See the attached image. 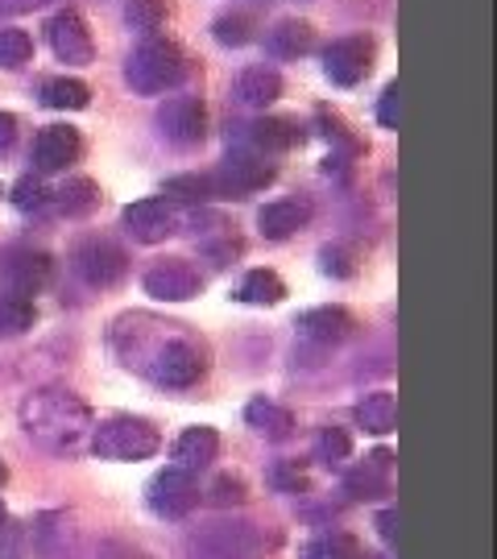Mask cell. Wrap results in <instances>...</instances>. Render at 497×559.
I'll return each mask as SVG.
<instances>
[{
    "label": "cell",
    "mask_w": 497,
    "mask_h": 559,
    "mask_svg": "<svg viewBox=\"0 0 497 559\" xmlns=\"http://www.w3.org/2000/svg\"><path fill=\"white\" fill-rule=\"evenodd\" d=\"M187 55L170 38H150L141 41L138 50L125 62V80L138 96H158V92H170L187 80Z\"/></svg>",
    "instance_id": "1"
},
{
    "label": "cell",
    "mask_w": 497,
    "mask_h": 559,
    "mask_svg": "<svg viewBox=\"0 0 497 559\" xmlns=\"http://www.w3.org/2000/svg\"><path fill=\"white\" fill-rule=\"evenodd\" d=\"M158 427L145 419H129V415H120V419H108L96 427V436H92V448H96L99 460H145L158 452Z\"/></svg>",
    "instance_id": "2"
},
{
    "label": "cell",
    "mask_w": 497,
    "mask_h": 559,
    "mask_svg": "<svg viewBox=\"0 0 497 559\" xmlns=\"http://www.w3.org/2000/svg\"><path fill=\"white\" fill-rule=\"evenodd\" d=\"M145 501H150V510L158 514V519H187L191 510L199 506V485L196 477L187 473V468H162L154 473V480L145 485Z\"/></svg>",
    "instance_id": "3"
},
{
    "label": "cell",
    "mask_w": 497,
    "mask_h": 559,
    "mask_svg": "<svg viewBox=\"0 0 497 559\" xmlns=\"http://www.w3.org/2000/svg\"><path fill=\"white\" fill-rule=\"evenodd\" d=\"M216 195H228V200H245V195H253L261 187H270L274 182V166L265 162V154H249V150H233L224 166H220L216 175Z\"/></svg>",
    "instance_id": "4"
},
{
    "label": "cell",
    "mask_w": 497,
    "mask_h": 559,
    "mask_svg": "<svg viewBox=\"0 0 497 559\" xmlns=\"http://www.w3.org/2000/svg\"><path fill=\"white\" fill-rule=\"evenodd\" d=\"M71 265H75V274H80L87 286H117V282L125 278V270H129L125 249L113 245L108 237L80 240L75 253H71Z\"/></svg>",
    "instance_id": "5"
},
{
    "label": "cell",
    "mask_w": 497,
    "mask_h": 559,
    "mask_svg": "<svg viewBox=\"0 0 497 559\" xmlns=\"http://www.w3.org/2000/svg\"><path fill=\"white\" fill-rule=\"evenodd\" d=\"M158 129L162 138L179 150H191L203 141V129H208V112H203V100L196 96H170V100L158 108Z\"/></svg>",
    "instance_id": "6"
},
{
    "label": "cell",
    "mask_w": 497,
    "mask_h": 559,
    "mask_svg": "<svg viewBox=\"0 0 497 559\" xmlns=\"http://www.w3.org/2000/svg\"><path fill=\"white\" fill-rule=\"evenodd\" d=\"M374 67V41L353 34V38H340L323 50V75L340 87H357Z\"/></svg>",
    "instance_id": "7"
},
{
    "label": "cell",
    "mask_w": 497,
    "mask_h": 559,
    "mask_svg": "<svg viewBox=\"0 0 497 559\" xmlns=\"http://www.w3.org/2000/svg\"><path fill=\"white\" fill-rule=\"evenodd\" d=\"M46 34H50V46H55V55H59L62 62L83 67V62H92V55H96V46H92V29H87V21H83L75 9L55 13L50 25H46Z\"/></svg>",
    "instance_id": "8"
},
{
    "label": "cell",
    "mask_w": 497,
    "mask_h": 559,
    "mask_svg": "<svg viewBox=\"0 0 497 559\" xmlns=\"http://www.w3.org/2000/svg\"><path fill=\"white\" fill-rule=\"evenodd\" d=\"M203 290V278L187 261H162L145 274V295L158 302H187Z\"/></svg>",
    "instance_id": "9"
},
{
    "label": "cell",
    "mask_w": 497,
    "mask_h": 559,
    "mask_svg": "<svg viewBox=\"0 0 497 559\" xmlns=\"http://www.w3.org/2000/svg\"><path fill=\"white\" fill-rule=\"evenodd\" d=\"M154 381L158 385H170V390H187V385H196L199 378H203V357H199L191 344H166L158 353V360H154Z\"/></svg>",
    "instance_id": "10"
},
{
    "label": "cell",
    "mask_w": 497,
    "mask_h": 559,
    "mask_svg": "<svg viewBox=\"0 0 497 559\" xmlns=\"http://www.w3.org/2000/svg\"><path fill=\"white\" fill-rule=\"evenodd\" d=\"M4 282H9V295H38L42 286L50 282V258L42 249H13L4 261Z\"/></svg>",
    "instance_id": "11"
},
{
    "label": "cell",
    "mask_w": 497,
    "mask_h": 559,
    "mask_svg": "<svg viewBox=\"0 0 497 559\" xmlns=\"http://www.w3.org/2000/svg\"><path fill=\"white\" fill-rule=\"evenodd\" d=\"M125 228L141 240V245H158L175 233V216H170V203L166 200H138L125 207Z\"/></svg>",
    "instance_id": "12"
},
{
    "label": "cell",
    "mask_w": 497,
    "mask_h": 559,
    "mask_svg": "<svg viewBox=\"0 0 497 559\" xmlns=\"http://www.w3.org/2000/svg\"><path fill=\"white\" fill-rule=\"evenodd\" d=\"M75 158H80V133L67 129V124H50V129H42L38 141H34V166H38L42 175L67 170Z\"/></svg>",
    "instance_id": "13"
},
{
    "label": "cell",
    "mask_w": 497,
    "mask_h": 559,
    "mask_svg": "<svg viewBox=\"0 0 497 559\" xmlns=\"http://www.w3.org/2000/svg\"><path fill=\"white\" fill-rule=\"evenodd\" d=\"M298 336L311 340V344H340V340L353 336V316L344 307H311L298 316Z\"/></svg>",
    "instance_id": "14"
},
{
    "label": "cell",
    "mask_w": 497,
    "mask_h": 559,
    "mask_svg": "<svg viewBox=\"0 0 497 559\" xmlns=\"http://www.w3.org/2000/svg\"><path fill=\"white\" fill-rule=\"evenodd\" d=\"M311 224V203L307 200H274L258 212V228L265 240H286L295 237L298 228Z\"/></svg>",
    "instance_id": "15"
},
{
    "label": "cell",
    "mask_w": 497,
    "mask_h": 559,
    "mask_svg": "<svg viewBox=\"0 0 497 559\" xmlns=\"http://www.w3.org/2000/svg\"><path fill=\"white\" fill-rule=\"evenodd\" d=\"M390 452L381 448V452H374V456L365 460L360 468H353L348 477H344V493L348 498H357V501H378V498H386L390 493Z\"/></svg>",
    "instance_id": "16"
},
{
    "label": "cell",
    "mask_w": 497,
    "mask_h": 559,
    "mask_svg": "<svg viewBox=\"0 0 497 559\" xmlns=\"http://www.w3.org/2000/svg\"><path fill=\"white\" fill-rule=\"evenodd\" d=\"M220 452V436L212 427H187L179 440H175V460H179V468L187 473H196V468H208Z\"/></svg>",
    "instance_id": "17"
},
{
    "label": "cell",
    "mask_w": 497,
    "mask_h": 559,
    "mask_svg": "<svg viewBox=\"0 0 497 559\" xmlns=\"http://www.w3.org/2000/svg\"><path fill=\"white\" fill-rule=\"evenodd\" d=\"M282 96V75L270 67H249L237 75V100L245 108H270Z\"/></svg>",
    "instance_id": "18"
},
{
    "label": "cell",
    "mask_w": 497,
    "mask_h": 559,
    "mask_svg": "<svg viewBox=\"0 0 497 559\" xmlns=\"http://www.w3.org/2000/svg\"><path fill=\"white\" fill-rule=\"evenodd\" d=\"M357 423L369 436H390L398 427V402L390 390H374L357 402Z\"/></svg>",
    "instance_id": "19"
},
{
    "label": "cell",
    "mask_w": 497,
    "mask_h": 559,
    "mask_svg": "<svg viewBox=\"0 0 497 559\" xmlns=\"http://www.w3.org/2000/svg\"><path fill=\"white\" fill-rule=\"evenodd\" d=\"M245 423L258 431L261 440H286L291 431H295V415L291 411H282V406H274V402H249L245 406Z\"/></svg>",
    "instance_id": "20"
},
{
    "label": "cell",
    "mask_w": 497,
    "mask_h": 559,
    "mask_svg": "<svg viewBox=\"0 0 497 559\" xmlns=\"http://www.w3.org/2000/svg\"><path fill=\"white\" fill-rule=\"evenodd\" d=\"M311 46H316V34H311L307 21H279V25L270 29V38H265V50L279 55V59H298V55H307Z\"/></svg>",
    "instance_id": "21"
},
{
    "label": "cell",
    "mask_w": 497,
    "mask_h": 559,
    "mask_svg": "<svg viewBox=\"0 0 497 559\" xmlns=\"http://www.w3.org/2000/svg\"><path fill=\"white\" fill-rule=\"evenodd\" d=\"M303 138L291 120H279V117H265L258 124H249V141H253V150L258 154H279V150H291L295 141Z\"/></svg>",
    "instance_id": "22"
},
{
    "label": "cell",
    "mask_w": 497,
    "mask_h": 559,
    "mask_svg": "<svg viewBox=\"0 0 497 559\" xmlns=\"http://www.w3.org/2000/svg\"><path fill=\"white\" fill-rule=\"evenodd\" d=\"M42 104L46 108H59V112H80V108H87L92 104V87L83 80H46V87H42Z\"/></svg>",
    "instance_id": "23"
},
{
    "label": "cell",
    "mask_w": 497,
    "mask_h": 559,
    "mask_svg": "<svg viewBox=\"0 0 497 559\" xmlns=\"http://www.w3.org/2000/svg\"><path fill=\"white\" fill-rule=\"evenodd\" d=\"M237 299L253 302V307H274V302L286 299V286H282V278L274 270H249L245 282H240Z\"/></svg>",
    "instance_id": "24"
},
{
    "label": "cell",
    "mask_w": 497,
    "mask_h": 559,
    "mask_svg": "<svg viewBox=\"0 0 497 559\" xmlns=\"http://www.w3.org/2000/svg\"><path fill=\"white\" fill-rule=\"evenodd\" d=\"M162 195H166V203H208L216 200V182H212V175H175V179H166Z\"/></svg>",
    "instance_id": "25"
},
{
    "label": "cell",
    "mask_w": 497,
    "mask_h": 559,
    "mask_svg": "<svg viewBox=\"0 0 497 559\" xmlns=\"http://www.w3.org/2000/svg\"><path fill=\"white\" fill-rule=\"evenodd\" d=\"M96 182L92 179H67L55 191V203H59V212L62 216H87L92 207H96Z\"/></svg>",
    "instance_id": "26"
},
{
    "label": "cell",
    "mask_w": 497,
    "mask_h": 559,
    "mask_svg": "<svg viewBox=\"0 0 497 559\" xmlns=\"http://www.w3.org/2000/svg\"><path fill=\"white\" fill-rule=\"evenodd\" d=\"M25 328H34V302L21 295H0V332L17 336Z\"/></svg>",
    "instance_id": "27"
},
{
    "label": "cell",
    "mask_w": 497,
    "mask_h": 559,
    "mask_svg": "<svg viewBox=\"0 0 497 559\" xmlns=\"http://www.w3.org/2000/svg\"><path fill=\"white\" fill-rule=\"evenodd\" d=\"M307 559H360V547L353 535H319V539L307 543Z\"/></svg>",
    "instance_id": "28"
},
{
    "label": "cell",
    "mask_w": 497,
    "mask_h": 559,
    "mask_svg": "<svg viewBox=\"0 0 497 559\" xmlns=\"http://www.w3.org/2000/svg\"><path fill=\"white\" fill-rule=\"evenodd\" d=\"M125 21H129V29L154 34V29H162V21H166V4L162 0H129Z\"/></svg>",
    "instance_id": "29"
},
{
    "label": "cell",
    "mask_w": 497,
    "mask_h": 559,
    "mask_svg": "<svg viewBox=\"0 0 497 559\" xmlns=\"http://www.w3.org/2000/svg\"><path fill=\"white\" fill-rule=\"evenodd\" d=\"M34 55V38L25 29H0V67H25Z\"/></svg>",
    "instance_id": "30"
},
{
    "label": "cell",
    "mask_w": 497,
    "mask_h": 559,
    "mask_svg": "<svg viewBox=\"0 0 497 559\" xmlns=\"http://www.w3.org/2000/svg\"><path fill=\"white\" fill-rule=\"evenodd\" d=\"M212 34H216L220 46H245V41H253V17L249 13H224L212 25Z\"/></svg>",
    "instance_id": "31"
},
{
    "label": "cell",
    "mask_w": 497,
    "mask_h": 559,
    "mask_svg": "<svg viewBox=\"0 0 497 559\" xmlns=\"http://www.w3.org/2000/svg\"><path fill=\"white\" fill-rule=\"evenodd\" d=\"M13 203H17L21 212H42L46 203H50V191H46V182L38 175H25V179L13 187Z\"/></svg>",
    "instance_id": "32"
},
{
    "label": "cell",
    "mask_w": 497,
    "mask_h": 559,
    "mask_svg": "<svg viewBox=\"0 0 497 559\" xmlns=\"http://www.w3.org/2000/svg\"><path fill=\"white\" fill-rule=\"evenodd\" d=\"M316 452H319V460L336 464V460H348V452H353V440H348V431H344V427H323V431H319Z\"/></svg>",
    "instance_id": "33"
},
{
    "label": "cell",
    "mask_w": 497,
    "mask_h": 559,
    "mask_svg": "<svg viewBox=\"0 0 497 559\" xmlns=\"http://www.w3.org/2000/svg\"><path fill=\"white\" fill-rule=\"evenodd\" d=\"M208 501H212V506H240V501H245V480L233 477V473H224V477L212 480Z\"/></svg>",
    "instance_id": "34"
},
{
    "label": "cell",
    "mask_w": 497,
    "mask_h": 559,
    "mask_svg": "<svg viewBox=\"0 0 497 559\" xmlns=\"http://www.w3.org/2000/svg\"><path fill=\"white\" fill-rule=\"evenodd\" d=\"M270 485H274L279 493H303V489H307V473H303L298 464H274V468H270Z\"/></svg>",
    "instance_id": "35"
},
{
    "label": "cell",
    "mask_w": 497,
    "mask_h": 559,
    "mask_svg": "<svg viewBox=\"0 0 497 559\" xmlns=\"http://www.w3.org/2000/svg\"><path fill=\"white\" fill-rule=\"evenodd\" d=\"M323 274H336V278H353V265H348V253L344 249H323Z\"/></svg>",
    "instance_id": "36"
},
{
    "label": "cell",
    "mask_w": 497,
    "mask_h": 559,
    "mask_svg": "<svg viewBox=\"0 0 497 559\" xmlns=\"http://www.w3.org/2000/svg\"><path fill=\"white\" fill-rule=\"evenodd\" d=\"M378 120L386 129H398V83H390L378 100Z\"/></svg>",
    "instance_id": "37"
},
{
    "label": "cell",
    "mask_w": 497,
    "mask_h": 559,
    "mask_svg": "<svg viewBox=\"0 0 497 559\" xmlns=\"http://www.w3.org/2000/svg\"><path fill=\"white\" fill-rule=\"evenodd\" d=\"M50 0H0V17H21V13H34Z\"/></svg>",
    "instance_id": "38"
},
{
    "label": "cell",
    "mask_w": 497,
    "mask_h": 559,
    "mask_svg": "<svg viewBox=\"0 0 497 559\" xmlns=\"http://www.w3.org/2000/svg\"><path fill=\"white\" fill-rule=\"evenodd\" d=\"M17 141V117L13 112H0V154H9Z\"/></svg>",
    "instance_id": "39"
},
{
    "label": "cell",
    "mask_w": 497,
    "mask_h": 559,
    "mask_svg": "<svg viewBox=\"0 0 497 559\" xmlns=\"http://www.w3.org/2000/svg\"><path fill=\"white\" fill-rule=\"evenodd\" d=\"M378 531H381V539L394 547V543H398V510H381V514H378Z\"/></svg>",
    "instance_id": "40"
},
{
    "label": "cell",
    "mask_w": 497,
    "mask_h": 559,
    "mask_svg": "<svg viewBox=\"0 0 497 559\" xmlns=\"http://www.w3.org/2000/svg\"><path fill=\"white\" fill-rule=\"evenodd\" d=\"M108 559H141L138 551H129V547H117V543H113V547H108Z\"/></svg>",
    "instance_id": "41"
},
{
    "label": "cell",
    "mask_w": 497,
    "mask_h": 559,
    "mask_svg": "<svg viewBox=\"0 0 497 559\" xmlns=\"http://www.w3.org/2000/svg\"><path fill=\"white\" fill-rule=\"evenodd\" d=\"M4 519H9V514H4V501H0V526H4Z\"/></svg>",
    "instance_id": "42"
},
{
    "label": "cell",
    "mask_w": 497,
    "mask_h": 559,
    "mask_svg": "<svg viewBox=\"0 0 497 559\" xmlns=\"http://www.w3.org/2000/svg\"><path fill=\"white\" fill-rule=\"evenodd\" d=\"M0 480H4V464H0Z\"/></svg>",
    "instance_id": "43"
}]
</instances>
